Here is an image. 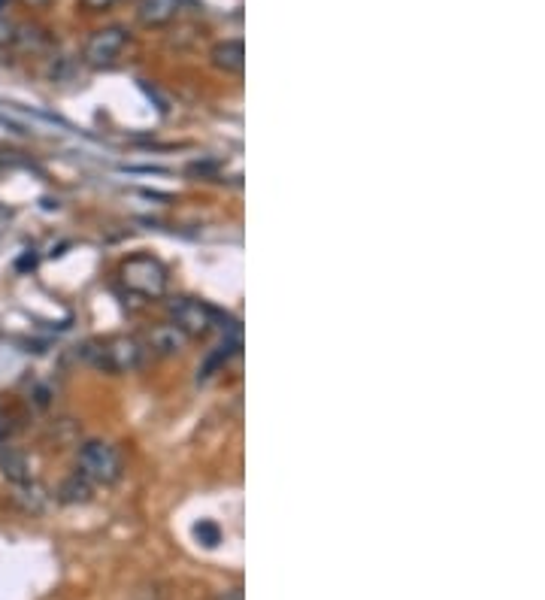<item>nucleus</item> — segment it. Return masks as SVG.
Instances as JSON below:
<instances>
[{"mask_svg":"<svg viewBox=\"0 0 545 600\" xmlns=\"http://www.w3.org/2000/svg\"><path fill=\"white\" fill-rule=\"evenodd\" d=\"M82 358L103 370V373H131L143 364L146 349L134 337H109V340H91L82 346Z\"/></svg>","mask_w":545,"mask_h":600,"instance_id":"1","label":"nucleus"},{"mask_svg":"<svg viewBox=\"0 0 545 600\" xmlns=\"http://www.w3.org/2000/svg\"><path fill=\"white\" fill-rule=\"evenodd\" d=\"M13 431H16V422H13V416L0 413V446H4V443L13 437Z\"/></svg>","mask_w":545,"mask_h":600,"instance_id":"13","label":"nucleus"},{"mask_svg":"<svg viewBox=\"0 0 545 600\" xmlns=\"http://www.w3.org/2000/svg\"><path fill=\"white\" fill-rule=\"evenodd\" d=\"M94 494V485L82 476V473H73L67 476L61 485H58V500L67 507H76V504H88Z\"/></svg>","mask_w":545,"mask_h":600,"instance_id":"8","label":"nucleus"},{"mask_svg":"<svg viewBox=\"0 0 545 600\" xmlns=\"http://www.w3.org/2000/svg\"><path fill=\"white\" fill-rule=\"evenodd\" d=\"M194 537H197L206 549L218 546V540H222V534H218V528H215L212 522H200V525L194 528Z\"/></svg>","mask_w":545,"mask_h":600,"instance_id":"12","label":"nucleus"},{"mask_svg":"<svg viewBox=\"0 0 545 600\" xmlns=\"http://www.w3.org/2000/svg\"><path fill=\"white\" fill-rule=\"evenodd\" d=\"M209 61H212L215 70L240 76L246 70V46H243V40H222V43H215L212 52H209Z\"/></svg>","mask_w":545,"mask_h":600,"instance_id":"6","label":"nucleus"},{"mask_svg":"<svg viewBox=\"0 0 545 600\" xmlns=\"http://www.w3.org/2000/svg\"><path fill=\"white\" fill-rule=\"evenodd\" d=\"M125 46H128V31L122 25H113V28H103V31L88 37L82 58H85L88 67H109L122 55Z\"/></svg>","mask_w":545,"mask_h":600,"instance_id":"5","label":"nucleus"},{"mask_svg":"<svg viewBox=\"0 0 545 600\" xmlns=\"http://www.w3.org/2000/svg\"><path fill=\"white\" fill-rule=\"evenodd\" d=\"M182 0H140L137 7V19L146 28H164L179 16Z\"/></svg>","mask_w":545,"mask_h":600,"instance_id":"7","label":"nucleus"},{"mask_svg":"<svg viewBox=\"0 0 545 600\" xmlns=\"http://www.w3.org/2000/svg\"><path fill=\"white\" fill-rule=\"evenodd\" d=\"M10 43H16V25L0 19V46H10Z\"/></svg>","mask_w":545,"mask_h":600,"instance_id":"14","label":"nucleus"},{"mask_svg":"<svg viewBox=\"0 0 545 600\" xmlns=\"http://www.w3.org/2000/svg\"><path fill=\"white\" fill-rule=\"evenodd\" d=\"M185 343H188V337H185L179 328H173V325H158V328L149 334V346H152L158 355H179V352L185 349Z\"/></svg>","mask_w":545,"mask_h":600,"instance_id":"9","label":"nucleus"},{"mask_svg":"<svg viewBox=\"0 0 545 600\" xmlns=\"http://www.w3.org/2000/svg\"><path fill=\"white\" fill-rule=\"evenodd\" d=\"M218 313L212 307H206L203 300H191V297H179L170 304V325L179 328L188 340L191 337H206L215 328Z\"/></svg>","mask_w":545,"mask_h":600,"instance_id":"4","label":"nucleus"},{"mask_svg":"<svg viewBox=\"0 0 545 600\" xmlns=\"http://www.w3.org/2000/svg\"><path fill=\"white\" fill-rule=\"evenodd\" d=\"M119 0H82V7L85 10H91V13H100V10H109V7H116Z\"/></svg>","mask_w":545,"mask_h":600,"instance_id":"15","label":"nucleus"},{"mask_svg":"<svg viewBox=\"0 0 545 600\" xmlns=\"http://www.w3.org/2000/svg\"><path fill=\"white\" fill-rule=\"evenodd\" d=\"M91 485H113L122 479V455L113 443L88 440L79 449V470Z\"/></svg>","mask_w":545,"mask_h":600,"instance_id":"3","label":"nucleus"},{"mask_svg":"<svg viewBox=\"0 0 545 600\" xmlns=\"http://www.w3.org/2000/svg\"><path fill=\"white\" fill-rule=\"evenodd\" d=\"M16 488H19V491H16V500L22 504L25 513H43V510H46V494L34 485V479L25 482V485H16Z\"/></svg>","mask_w":545,"mask_h":600,"instance_id":"11","label":"nucleus"},{"mask_svg":"<svg viewBox=\"0 0 545 600\" xmlns=\"http://www.w3.org/2000/svg\"><path fill=\"white\" fill-rule=\"evenodd\" d=\"M218 600H243V588H228Z\"/></svg>","mask_w":545,"mask_h":600,"instance_id":"16","label":"nucleus"},{"mask_svg":"<svg viewBox=\"0 0 545 600\" xmlns=\"http://www.w3.org/2000/svg\"><path fill=\"white\" fill-rule=\"evenodd\" d=\"M31 4H46V0H31Z\"/></svg>","mask_w":545,"mask_h":600,"instance_id":"17","label":"nucleus"},{"mask_svg":"<svg viewBox=\"0 0 545 600\" xmlns=\"http://www.w3.org/2000/svg\"><path fill=\"white\" fill-rule=\"evenodd\" d=\"M0 470H4V476L13 482V485H25L31 482V464L22 452L16 449H7L4 455H0Z\"/></svg>","mask_w":545,"mask_h":600,"instance_id":"10","label":"nucleus"},{"mask_svg":"<svg viewBox=\"0 0 545 600\" xmlns=\"http://www.w3.org/2000/svg\"><path fill=\"white\" fill-rule=\"evenodd\" d=\"M119 276H122V285L131 294L146 297V300H158L167 291V267L158 258H152V255H134V258H128L122 264Z\"/></svg>","mask_w":545,"mask_h":600,"instance_id":"2","label":"nucleus"},{"mask_svg":"<svg viewBox=\"0 0 545 600\" xmlns=\"http://www.w3.org/2000/svg\"><path fill=\"white\" fill-rule=\"evenodd\" d=\"M4 4H7V0H0V7H4Z\"/></svg>","mask_w":545,"mask_h":600,"instance_id":"18","label":"nucleus"}]
</instances>
